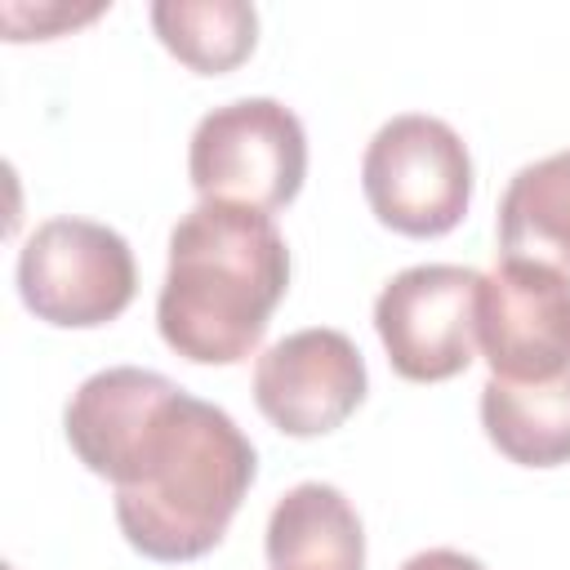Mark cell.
I'll return each instance as SVG.
<instances>
[{"label": "cell", "instance_id": "cell-10", "mask_svg": "<svg viewBox=\"0 0 570 570\" xmlns=\"http://www.w3.org/2000/svg\"><path fill=\"white\" fill-rule=\"evenodd\" d=\"M481 428L494 450L521 468L570 463V374L543 383L485 379Z\"/></svg>", "mask_w": 570, "mask_h": 570}, {"label": "cell", "instance_id": "cell-9", "mask_svg": "<svg viewBox=\"0 0 570 570\" xmlns=\"http://www.w3.org/2000/svg\"><path fill=\"white\" fill-rule=\"evenodd\" d=\"M263 548L272 570H365L361 517L325 481H303L276 499Z\"/></svg>", "mask_w": 570, "mask_h": 570}, {"label": "cell", "instance_id": "cell-7", "mask_svg": "<svg viewBox=\"0 0 570 570\" xmlns=\"http://www.w3.org/2000/svg\"><path fill=\"white\" fill-rule=\"evenodd\" d=\"M476 347L490 374L508 383L570 374V276L543 263L499 258L481 276Z\"/></svg>", "mask_w": 570, "mask_h": 570}, {"label": "cell", "instance_id": "cell-4", "mask_svg": "<svg viewBox=\"0 0 570 570\" xmlns=\"http://www.w3.org/2000/svg\"><path fill=\"white\" fill-rule=\"evenodd\" d=\"M361 187L383 227L419 240L445 236L463 223L472 200L468 142L436 116H392L365 147Z\"/></svg>", "mask_w": 570, "mask_h": 570}, {"label": "cell", "instance_id": "cell-13", "mask_svg": "<svg viewBox=\"0 0 570 570\" xmlns=\"http://www.w3.org/2000/svg\"><path fill=\"white\" fill-rule=\"evenodd\" d=\"M401 570H485V566L468 552H454V548H428V552H414Z\"/></svg>", "mask_w": 570, "mask_h": 570}, {"label": "cell", "instance_id": "cell-6", "mask_svg": "<svg viewBox=\"0 0 570 570\" xmlns=\"http://www.w3.org/2000/svg\"><path fill=\"white\" fill-rule=\"evenodd\" d=\"M481 272L419 263L396 272L374 298V330L392 370L410 383H445L476 356Z\"/></svg>", "mask_w": 570, "mask_h": 570}, {"label": "cell", "instance_id": "cell-5", "mask_svg": "<svg viewBox=\"0 0 570 570\" xmlns=\"http://www.w3.org/2000/svg\"><path fill=\"white\" fill-rule=\"evenodd\" d=\"M134 249L107 223L49 218L18 254V294L27 312L58 330H98L116 321L134 303Z\"/></svg>", "mask_w": 570, "mask_h": 570}, {"label": "cell", "instance_id": "cell-1", "mask_svg": "<svg viewBox=\"0 0 570 570\" xmlns=\"http://www.w3.org/2000/svg\"><path fill=\"white\" fill-rule=\"evenodd\" d=\"M76 459L116 485V521L151 561L214 552L254 485L258 454L227 410L138 365L89 374L62 414Z\"/></svg>", "mask_w": 570, "mask_h": 570}, {"label": "cell", "instance_id": "cell-3", "mask_svg": "<svg viewBox=\"0 0 570 570\" xmlns=\"http://www.w3.org/2000/svg\"><path fill=\"white\" fill-rule=\"evenodd\" d=\"M187 174L200 200H227L258 214L285 209L307 178L303 120L276 98L223 102L196 120Z\"/></svg>", "mask_w": 570, "mask_h": 570}, {"label": "cell", "instance_id": "cell-11", "mask_svg": "<svg viewBox=\"0 0 570 570\" xmlns=\"http://www.w3.org/2000/svg\"><path fill=\"white\" fill-rule=\"evenodd\" d=\"M499 254L570 276V147L512 174L499 200Z\"/></svg>", "mask_w": 570, "mask_h": 570}, {"label": "cell", "instance_id": "cell-12", "mask_svg": "<svg viewBox=\"0 0 570 570\" xmlns=\"http://www.w3.org/2000/svg\"><path fill=\"white\" fill-rule=\"evenodd\" d=\"M151 27L178 62L200 76H223L254 53L258 9L245 0H156Z\"/></svg>", "mask_w": 570, "mask_h": 570}, {"label": "cell", "instance_id": "cell-8", "mask_svg": "<svg viewBox=\"0 0 570 570\" xmlns=\"http://www.w3.org/2000/svg\"><path fill=\"white\" fill-rule=\"evenodd\" d=\"M370 374L361 347L330 325H312L272 343L254 365V401L285 436H325L365 401Z\"/></svg>", "mask_w": 570, "mask_h": 570}, {"label": "cell", "instance_id": "cell-2", "mask_svg": "<svg viewBox=\"0 0 570 570\" xmlns=\"http://www.w3.org/2000/svg\"><path fill=\"white\" fill-rule=\"evenodd\" d=\"M289 289V249L272 214L200 200L169 232L156 298L160 338L196 365L245 361Z\"/></svg>", "mask_w": 570, "mask_h": 570}]
</instances>
